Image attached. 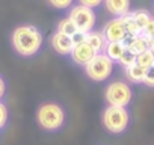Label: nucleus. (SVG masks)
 I'll return each mask as SVG.
<instances>
[{"label":"nucleus","mask_w":154,"mask_h":145,"mask_svg":"<svg viewBox=\"0 0 154 145\" xmlns=\"http://www.w3.org/2000/svg\"><path fill=\"white\" fill-rule=\"evenodd\" d=\"M142 83H143L145 86H148V88H154V66L149 68V69H146Z\"/></svg>","instance_id":"23"},{"label":"nucleus","mask_w":154,"mask_h":145,"mask_svg":"<svg viewBox=\"0 0 154 145\" xmlns=\"http://www.w3.org/2000/svg\"><path fill=\"white\" fill-rule=\"evenodd\" d=\"M131 15H133V18H134V21H136V24L139 26L140 30H142V29L146 26V23L152 18V17L149 15V12L145 11V9H137V11L131 12Z\"/></svg>","instance_id":"18"},{"label":"nucleus","mask_w":154,"mask_h":145,"mask_svg":"<svg viewBox=\"0 0 154 145\" xmlns=\"http://www.w3.org/2000/svg\"><path fill=\"white\" fill-rule=\"evenodd\" d=\"M36 122L38 125L50 133L59 131L63 128L66 121V113L62 104L56 101H45L36 109Z\"/></svg>","instance_id":"2"},{"label":"nucleus","mask_w":154,"mask_h":145,"mask_svg":"<svg viewBox=\"0 0 154 145\" xmlns=\"http://www.w3.org/2000/svg\"><path fill=\"white\" fill-rule=\"evenodd\" d=\"M116 63H119L122 68H127V66H130V65L136 63V54H133L131 51L125 50V51L122 53V56L118 59V62H116Z\"/></svg>","instance_id":"20"},{"label":"nucleus","mask_w":154,"mask_h":145,"mask_svg":"<svg viewBox=\"0 0 154 145\" xmlns=\"http://www.w3.org/2000/svg\"><path fill=\"white\" fill-rule=\"evenodd\" d=\"M47 3L57 11H69L75 5V0H47Z\"/></svg>","instance_id":"19"},{"label":"nucleus","mask_w":154,"mask_h":145,"mask_svg":"<svg viewBox=\"0 0 154 145\" xmlns=\"http://www.w3.org/2000/svg\"><path fill=\"white\" fill-rule=\"evenodd\" d=\"M115 62L103 51L97 53L86 65H85V74L92 82H106L113 72Z\"/></svg>","instance_id":"4"},{"label":"nucleus","mask_w":154,"mask_h":145,"mask_svg":"<svg viewBox=\"0 0 154 145\" xmlns=\"http://www.w3.org/2000/svg\"><path fill=\"white\" fill-rule=\"evenodd\" d=\"M6 89H8V85H6V80L3 79V76L0 74V100H2L6 94Z\"/></svg>","instance_id":"26"},{"label":"nucleus","mask_w":154,"mask_h":145,"mask_svg":"<svg viewBox=\"0 0 154 145\" xmlns=\"http://www.w3.org/2000/svg\"><path fill=\"white\" fill-rule=\"evenodd\" d=\"M50 45H51V48L57 54H60L63 57H69V54L72 51V47H74L71 36H68L65 33H60L57 30L51 33V36H50Z\"/></svg>","instance_id":"9"},{"label":"nucleus","mask_w":154,"mask_h":145,"mask_svg":"<svg viewBox=\"0 0 154 145\" xmlns=\"http://www.w3.org/2000/svg\"><path fill=\"white\" fill-rule=\"evenodd\" d=\"M121 18H122V21H124V26H125V30H127V35H128V36H137V35L142 33V30H140L139 26L136 24V21H134V18H133V15H131V12H128L127 15H124V17H121Z\"/></svg>","instance_id":"16"},{"label":"nucleus","mask_w":154,"mask_h":145,"mask_svg":"<svg viewBox=\"0 0 154 145\" xmlns=\"http://www.w3.org/2000/svg\"><path fill=\"white\" fill-rule=\"evenodd\" d=\"M130 121H131V116H130V112L127 107L107 104V107L101 113V124L112 134L124 133L128 128Z\"/></svg>","instance_id":"3"},{"label":"nucleus","mask_w":154,"mask_h":145,"mask_svg":"<svg viewBox=\"0 0 154 145\" xmlns=\"http://www.w3.org/2000/svg\"><path fill=\"white\" fill-rule=\"evenodd\" d=\"M86 42L94 48L95 53H103V51H104V47H106V44H107V41H106L103 32H98V30H95V29H94L92 32L86 33Z\"/></svg>","instance_id":"13"},{"label":"nucleus","mask_w":154,"mask_h":145,"mask_svg":"<svg viewBox=\"0 0 154 145\" xmlns=\"http://www.w3.org/2000/svg\"><path fill=\"white\" fill-rule=\"evenodd\" d=\"M9 122V109L8 106L0 100V130H3Z\"/></svg>","instance_id":"21"},{"label":"nucleus","mask_w":154,"mask_h":145,"mask_svg":"<svg viewBox=\"0 0 154 145\" xmlns=\"http://www.w3.org/2000/svg\"><path fill=\"white\" fill-rule=\"evenodd\" d=\"M68 17L72 20V23L75 24V27L80 32L89 33L95 29L97 26V14L95 9H91L88 6H83L80 3H75L69 11H68Z\"/></svg>","instance_id":"6"},{"label":"nucleus","mask_w":154,"mask_h":145,"mask_svg":"<svg viewBox=\"0 0 154 145\" xmlns=\"http://www.w3.org/2000/svg\"><path fill=\"white\" fill-rule=\"evenodd\" d=\"M145 72H146V69H145L143 66L137 65V63H133V65L124 68V74H125L127 80H128L130 83H134V85H139V83L143 82Z\"/></svg>","instance_id":"12"},{"label":"nucleus","mask_w":154,"mask_h":145,"mask_svg":"<svg viewBox=\"0 0 154 145\" xmlns=\"http://www.w3.org/2000/svg\"><path fill=\"white\" fill-rule=\"evenodd\" d=\"M77 3L88 6L91 9H98L101 5H104V0H77Z\"/></svg>","instance_id":"22"},{"label":"nucleus","mask_w":154,"mask_h":145,"mask_svg":"<svg viewBox=\"0 0 154 145\" xmlns=\"http://www.w3.org/2000/svg\"><path fill=\"white\" fill-rule=\"evenodd\" d=\"M71 39H72V44H79V42H83L85 39H86V33L85 32H80V30H77L72 36H71Z\"/></svg>","instance_id":"25"},{"label":"nucleus","mask_w":154,"mask_h":145,"mask_svg":"<svg viewBox=\"0 0 154 145\" xmlns=\"http://www.w3.org/2000/svg\"><path fill=\"white\" fill-rule=\"evenodd\" d=\"M56 30L60 32V33H65V35H68V36H72L79 29L75 27V24L72 23V20H71L69 17H63V18H60V20L57 21Z\"/></svg>","instance_id":"15"},{"label":"nucleus","mask_w":154,"mask_h":145,"mask_svg":"<svg viewBox=\"0 0 154 145\" xmlns=\"http://www.w3.org/2000/svg\"><path fill=\"white\" fill-rule=\"evenodd\" d=\"M101 32H103L107 42L124 41L125 36H127V30H125V26H124V21H122L121 17H113L112 20H109L104 24Z\"/></svg>","instance_id":"7"},{"label":"nucleus","mask_w":154,"mask_h":145,"mask_svg":"<svg viewBox=\"0 0 154 145\" xmlns=\"http://www.w3.org/2000/svg\"><path fill=\"white\" fill-rule=\"evenodd\" d=\"M136 63L140 65V66H143L145 69L152 68V66H154V54H152V51H151L149 48H146L145 51L139 53V54L136 56Z\"/></svg>","instance_id":"17"},{"label":"nucleus","mask_w":154,"mask_h":145,"mask_svg":"<svg viewBox=\"0 0 154 145\" xmlns=\"http://www.w3.org/2000/svg\"><path fill=\"white\" fill-rule=\"evenodd\" d=\"M148 48L152 51V54H154V39H149V42H148Z\"/></svg>","instance_id":"27"},{"label":"nucleus","mask_w":154,"mask_h":145,"mask_svg":"<svg viewBox=\"0 0 154 145\" xmlns=\"http://www.w3.org/2000/svg\"><path fill=\"white\" fill-rule=\"evenodd\" d=\"M104 8L113 17H124L131 9V0H104Z\"/></svg>","instance_id":"10"},{"label":"nucleus","mask_w":154,"mask_h":145,"mask_svg":"<svg viewBox=\"0 0 154 145\" xmlns=\"http://www.w3.org/2000/svg\"><path fill=\"white\" fill-rule=\"evenodd\" d=\"M104 100L109 106L127 107L133 100V89L122 80H113L104 89Z\"/></svg>","instance_id":"5"},{"label":"nucleus","mask_w":154,"mask_h":145,"mask_svg":"<svg viewBox=\"0 0 154 145\" xmlns=\"http://www.w3.org/2000/svg\"><path fill=\"white\" fill-rule=\"evenodd\" d=\"M122 42L125 44V47H127L128 51H131L133 54L137 56L139 53H142V51H145V50L148 48L149 39L145 38V36L140 33V35H137V36H128V35H127Z\"/></svg>","instance_id":"11"},{"label":"nucleus","mask_w":154,"mask_h":145,"mask_svg":"<svg viewBox=\"0 0 154 145\" xmlns=\"http://www.w3.org/2000/svg\"><path fill=\"white\" fill-rule=\"evenodd\" d=\"M142 35H143L145 38H148V39H151V38L154 36V18H151V20L146 23V26L142 29Z\"/></svg>","instance_id":"24"},{"label":"nucleus","mask_w":154,"mask_h":145,"mask_svg":"<svg viewBox=\"0 0 154 145\" xmlns=\"http://www.w3.org/2000/svg\"><path fill=\"white\" fill-rule=\"evenodd\" d=\"M127 50V47H125V44L122 42V41H113V42H107L106 44V47H104V53L116 63L118 62V59L122 56V53Z\"/></svg>","instance_id":"14"},{"label":"nucleus","mask_w":154,"mask_h":145,"mask_svg":"<svg viewBox=\"0 0 154 145\" xmlns=\"http://www.w3.org/2000/svg\"><path fill=\"white\" fill-rule=\"evenodd\" d=\"M44 33L35 24H18L11 33V45L14 51L21 57H33L42 51Z\"/></svg>","instance_id":"1"},{"label":"nucleus","mask_w":154,"mask_h":145,"mask_svg":"<svg viewBox=\"0 0 154 145\" xmlns=\"http://www.w3.org/2000/svg\"><path fill=\"white\" fill-rule=\"evenodd\" d=\"M97 53L94 51V48L86 42V39L83 42H79V44H74L72 47V51L69 54V59L72 60V63H75L77 66H83L95 56Z\"/></svg>","instance_id":"8"}]
</instances>
